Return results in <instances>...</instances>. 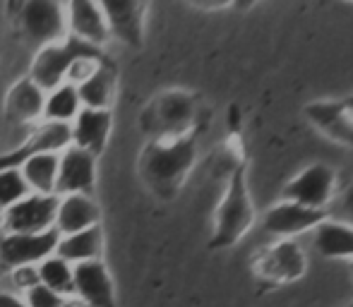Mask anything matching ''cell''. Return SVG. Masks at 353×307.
I'll return each mask as SVG.
<instances>
[{"mask_svg": "<svg viewBox=\"0 0 353 307\" xmlns=\"http://www.w3.org/2000/svg\"><path fill=\"white\" fill-rule=\"evenodd\" d=\"M111 29V36L130 48L144 43V14L147 0H97Z\"/></svg>", "mask_w": 353, "mask_h": 307, "instance_id": "cell-9", "label": "cell"}, {"mask_svg": "<svg viewBox=\"0 0 353 307\" xmlns=\"http://www.w3.org/2000/svg\"><path fill=\"white\" fill-rule=\"evenodd\" d=\"M0 229H3V211H0Z\"/></svg>", "mask_w": 353, "mask_h": 307, "instance_id": "cell-35", "label": "cell"}, {"mask_svg": "<svg viewBox=\"0 0 353 307\" xmlns=\"http://www.w3.org/2000/svg\"><path fill=\"white\" fill-rule=\"evenodd\" d=\"M58 163H61V154H32L29 158H24L19 173L27 182L29 192H34V195H56Z\"/></svg>", "mask_w": 353, "mask_h": 307, "instance_id": "cell-22", "label": "cell"}, {"mask_svg": "<svg viewBox=\"0 0 353 307\" xmlns=\"http://www.w3.org/2000/svg\"><path fill=\"white\" fill-rule=\"evenodd\" d=\"M94 185H97V156L72 145L61 151L56 195H92Z\"/></svg>", "mask_w": 353, "mask_h": 307, "instance_id": "cell-10", "label": "cell"}, {"mask_svg": "<svg viewBox=\"0 0 353 307\" xmlns=\"http://www.w3.org/2000/svg\"><path fill=\"white\" fill-rule=\"evenodd\" d=\"M200 118L197 98L181 89L163 92L144 108L142 127L154 140H166V137H185L192 135Z\"/></svg>", "mask_w": 353, "mask_h": 307, "instance_id": "cell-4", "label": "cell"}, {"mask_svg": "<svg viewBox=\"0 0 353 307\" xmlns=\"http://www.w3.org/2000/svg\"><path fill=\"white\" fill-rule=\"evenodd\" d=\"M341 207H344V211L353 219V185H351V187H346L344 197H341Z\"/></svg>", "mask_w": 353, "mask_h": 307, "instance_id": "cell-30", "label": "cell"}, {"mask_svg": "<svg viewBox=\"0 0 353 307\" xmlns=\"http://www.w3.org/2000/svg\"><path fill=\"white\" fill-rule=\"evenodd\" d=\"M0 307H27V303L22 300V295L5 288V290H0Z\"/></svg>", "mask_w": 353, "mask_h": 307, "instance_id": "cell-28", "label": "cell"}, {"mask_svg": "<svg viewBox=\"0 0 353 307\" xmlns=\"http://www.w3.org/2000/svg\"><path fill=\"white\" fill-rule=\"evenodd\" d=\"M197 158L195 135L152 140L140 158L142 180L157 197L171 200L185 182Z\"/></svg>", "mask_w": 353, "mask_h": 307, "instance_id": "cell-1", "label": "cell"}, {"mask_svg": "<svg viewBox=\"0 0 353 307\" xmlns=\"http://www.w3.org/2000/svg\"><path fill=\"white\" fill-rule=\"evenodd\" d=\"M79 111H82V101H79L77 87L70 82H63V84H58L56 89L46 92L41 120L65 123V125H70Z\"/></svg>", "mask_w": 353, "mask_h": 307, "instance_id": "cell-23", "label": "cell"}, {"mask_svg": "<svg viewBox=\"0 0 353 307\" xmlns=\"http://www.w3.org/2000/svg\"><path fill=\"white\" fill-rule=\"evenodd\" d=\"M72 295L87 307H113L116 288L101 260L82 262L72 266Z\"/></svg>", "mask_w": 353, "mask_h": 307, "instance_id": "cell-11", "label": "cell"}, {"mask_svg": "<svg viewBox=\"0 0 353 307\" xmlns=\"http://www.w3.org/2000/svg\"><path fill=\"white\" fill-rule=\"evenodd\" d=\"M10 274V286H12V293L24 295L29 288L39 286V269L37 264H27V266H17V269L8 271Z\"/></svg>", "mask_w": 353, "mask_h": 307, "instance_id": "cell-26", "label": "cell"}, {"mask_svg": "<svg viewBox=\"0 0 353 307\" xmlns=\"http://www.w3.org/2000/svg\"><path fill=\"white\" fill-rule=\"evenodd\" d=\"M351 274H353V262H351Z\"/></svg>", "mask_w": 353, "mask_h": 307, "instance_id": "cell-36", "label": "cell"}, {"mask_svg": "<svg viewBox=\"0 0 353 307\" xmlns=\"http://www.w3.org/2000/svg\"><path fill=\"white\" fill-rule=\"evenodd\" d=\"M58 231L43 233H5L0 231V271H12L17 266L39 264L46 257L56 255Z\"/></svg>", "mask_w": 353, "mask_h": 307, "instance_id": "cell-6", "label": "cell"}, {"mask_svg": "<svg viewBox=\"0 0 353 307\" xmlns=\"http://www.w3.org/2000/svg\"><path fill=\"white\" fill-rule=\"evenodd\" d=\"M341 103H344L346 111H349L351 116H353V94H349V96H346V98H341Z\"/></svg>", "mask_w": 353, "mask_h": 307, "instance_id": "cell-34", "label": "cell"}, {"mask_svg": "<svg viewBox=\"0 0 353 307\" xmlns=\"http://www.w3.org/2000/svg\"><path fill=\"white\" fill-rule=\"evenodd\" d=\"M349 307H353V303H351V305H349Z\"/></svg>", "mask_w": 353, "mask_h": 307, "instance_id": "cell-37", "label": "cell"}, {"mask_svg": "<svg viewBox=\"0 0 353 307\" xmlns=\"http://www.w3.org/2000/svg\"><path fill=\"white\" fill-rule=\"evenodd\" d=\"M10 14L19 41L37 51L68 36L65 0H14Z\"/></svg>", "mask_w": 353, "mask_h": 307, "instance_id": "cell-2", "label": "cell"}, {"mask_svg": "<svg viewBox=\"0 0 353 307\" xmlns=\"http://www.w3.org/2000/svg\"><path fill=\"white\" fill-rule=\"evenodd\" d=\"M305 118L317 127L320 132H325L330 140L341 142V145L353 147V116L346 111V106L334 98H320L312 101L303 108Z\"/></svg>", "mask_w": 353, "mask_h": 307, "instance_id": "cell-17", "label": "cell"}, {"mask_svg": "<svg viewBox=\"0 0 353 307\" xmlns=\"http://www.w3.org/2000/svg\"><path fill=\"white\" fill-rule=\"evenodd\" d=\"M22 300L27 303V307H61L63 305V295L53 293L46 286H34L27 293L22 295Z\"/></svg>", "mask_w": 353, "mask_h": 307, "instance_id": "cell-27", "label": "cell"}, {"mask_svg": "<svg viewBox=\"0 0 353 307\" xmlns=\"http://www.w3.org/2000/svg\"><path fill=\"white\" fill-rule=\"evenodd\" d=\"M103 252V229L101 224L84 229L79 233H70V235H61L56 247V255L63 257L70 264H82V262L101 260Z\"/></svg>", "mask_w": 353, "mask_h": 307, "instance_id": "cell-21", "label": "cell"}, {"mask_svg": "<svg viewBox=\"0 0 353 307\" xmlns=\"http://www.w3.org/2000/svg\"><path fill=\"white\" fill-rule=\"evenodd\" d=\"M29 195V187L24 182L19 168H0V211L17 204L22 197Z\"/></svg>", "mask_w": 353, "mask_h": 307, "instance_id": "cell-25", "label": "cell"}, {"mask_svg": "<svg viewBox=\"0 0 353 307\" xmlns=\"http://www.w3.org/2000/svg\"><path fill=\"white\" fill-rule=\"evenodd\" d=\"M58 211V195H34L27 197L3 211L5 233H43L53 231Z\"/></svg>", "mask_w": 353, "mask_h": 307, "instance_id": "cell-8", "label": "cell"}, {"mask_svg": "<svg viewBox=\"0 0 353 307\" xmlns=\"http://www.w3.org/2000/svg\"><path fill=\"white\" fill-rule=\"evenodd\" d=\"M252 224H255V207H252L250 190H248L245 168L238 166L228 178L226 192H223L221 202L216 207L214 235L210 245L214 250L236 245L252 229Z\"/></svg>", "mask_w": 353, "mask_h": 307, "instance_id": "cell-3", "label": "cell"}, {"mask_svg": "<svg viewBox=\"0 0 353 307\" xmlns=\"http://www.w3.org/2000/svg\"><path fill=\"white\" fill-rule=\"evenodd\" d=\"M43 101H46V92L39 84H34L29 77L17 79L5 94V120L12 123V125L34 127L43 118Z\"/></svg>", "mask_w": 353, "mask_h": 307, "instance_id": "cell-14", "label": "cell"}, {"mask_svg": "<svg viewBox=\"0 0 353 307\" xmlns=\"http://www.w3.org/2000/svg\"><path fill=\"white\" fill-rule=\"evenodd\" d=\"M312 245L322 257L353 262V226L344 221L325 219L312 229Z\"/></svg>", "mask_w": 353, "mask_h": 307, "instance_id": "cell-19", "label": "cell"}, {"mask_svg": "<svg viewBox=\"0 0 353 307\" xmlns=\"http://www.w3.org/2000/svg\"><path fill=\"white\" fill-rule=\"evenodd\" d=\"M61 307H87L82 303V300H77L74 295H68V298H63V305Z\"/></svg>", "mask_w": 353, "mask_h": 307, "instance_id": "cell-33", "label": "cell"}, {"mask_svg": "<svg viewBox=\"0 0 353 307\" xmlns=\"http://www.w3.org/2000/svg\"><path fill=\"white\" fill-rule=\"evenodd\" d=\"M260 0H233V8H238V10H250L252 5H257Z\"/></svg>", "mask_w": 353, "mask_h": 307, "instance_id": "cell-32", "label": "cell"}, {"mask_svg": "<svg viewBox=\"0 0 353 307\" xmlns=\"http://www.w3.org/2000/svg\"><path fill=\"white\" fill-rule=\"evenodd\" d=\"M241 120H243V118H241V108H238V106L228 108V123H231L233 130H238V127H241Z\"/></svg>", "mask_w": 353, "mask_h": 307, "instance_id": "cell-31", "label": "cell"}, {"mask_svg": "<svg viewBox=\"0 0 353 307\" xmlns=\"http://www.w3.org/2000/svg\"><path fill=\"white\" fill-rule=\"evenodd\" d=\"M65 19L68 34L94 48H101L108 39H113L97 0H65Z\"/></svg>", "mask_w": 353, "mask_h": 307, "instance_id": "cell-13", "label": "cell"}, {"mask_svg": "<svg viewBox=\"0 0 353 307\" xmlns=\"http://www.w3.org/2000/svg\"><path fill=\"white\" fill-rule=\"evenodd\" d=\"M101 224V209L92 195H63L58 197L56 226L58 235H70Z\"/></svg>", "mask_w": 353, "mask_h": 307, "instance_id": "cell-18", "label": "cell"}, {"mask_svg": "<svg viewBox=\"0 0 353 307\" xmlns=\"http://www.w3.org/2000/svg\"><path fill=\"white\" fill-rule=\"evenodd\" d=\"M37 269H39V284L41 286L51 288L53 293L63 295V298L72 295V264L70 262H65L58 255H51L43 262H39Z\"/></svg>", "mask_w": 353, "mask_h": 307, "instance_id": "cell-24", "label": "cell"}, {"mask_svg": "<svg viewBox=\"0 0 353 307\" xmlns=\"http://www.w3.org/2000/svg\"><path fill=\"white\" fill-rule=\"evenodd\" d=\"M113 125V113L108 108H82L70 123L72 132V147L101 156V151L108 145V135H111Z\"/></svg>", "mask_w": 353, "mask_h": 307, "instance_id": "cell-16", "label": "cell"}, {"mask_svg": "<svg viewBox=\"0 0 353 307\" xmlns=\"http://www.w3.org/2000/svg\"><path fill=\"white\" fill-rule=\"evenodd\" d=\"M325 219L327 214L322 209H307L303 204L283 200L279 204L270 207V211L262 219V226H265L267 233L276 235L279 240H293V237L303 235V233H312V229Z\"/></svg>", "mask_w": 353, "mask_h": 307, "instance_id": "cell-12", "label": "cell"}, {"mask_svg": "<svg viewBox=\"0 0 353 307\" xmlns=\"http://www.w3.org/2000/svg\"><path fill=\"white\" fill-rule=\"evenodd\" d=\"M257 271L274 284H291L305 274V252L296 240H279L262 252Z\"/></svg>", "mask_w": 353, "mask_h": 307, "instance_id": "cell-15", "label": "cell"}, {"mask_svg": "<svg viewBox=\"0 0 353 307\" xmlns=\"http://www.w3.org/2000/svg\"><path fill=\"white\" fill-rule=\"evenodd\" d=\"M188 3L200 10H223L228 5H233V0H188Z\"/></svg>", "mask_w": 353, "mask_h": 307, "instance_id": "cell-29", "label": "cell"}, {"mask_svg": "<svg viewBox=\"0 0 353 307\" xmlns=\"http://www.w3.org/2000/svg\"><path fill=\"white\" fill-rule=\"evenodd\" d=\"M336 195V173L325 163H312L291 178L283 187V200L303 204L307 209H322Z\"/></svg>", "mask_w": 353, "mask_h": 307, "instance_id": "cell-7", "label": "cell"}, {"mask_svg": "<svg viewBox=\"0 0 353 307\" xmlns=\"http://www.w3.org/2000/svg\"><path fill=\"white\" fill-rule=\"evenodd\" d=\"M116 87H118V79H116V67H113V63L111 61L101 63L84 82L77 84L82 108H108V111H111Z\"/></svg>", "mask_w": 353, "mask_h": 307, "instance_id": "cell-20", "label": "cell"}, {"mask_svg": "<svg viewBox=\"0 0 353 307\" xmlns=\"http://www.w3.org/2000/svg\"><path fill=\"white\" fill-rule=\"evenodd\" d=\"M87 56H94V58H103L101 48H94L89 43L79 41L68 34L63 41L58 43H48V46L39 48L37 56L32 61V67H29V79L34 84L43 89V92H51L56 89L58 84H63L68 79V72L79 58H87Z\"/></svg>", "mask_w": 353, "mask_h": 307, "instance_id": "cell-5", "label": "cell"}]
</instances>
